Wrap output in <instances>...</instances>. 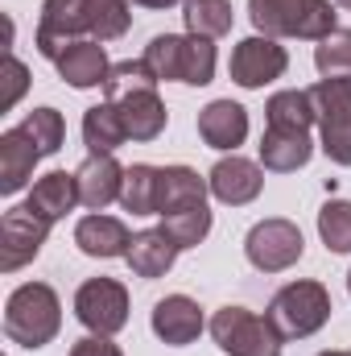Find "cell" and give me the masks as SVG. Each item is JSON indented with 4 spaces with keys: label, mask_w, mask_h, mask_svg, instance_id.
I'll return each instance as SVG.
<instances>
[{
    "label": "cell",
    "mask_w": 351,
    "mask_h": 356,
    "mask_svg": "<svg viewBox=\"0 0 351 356\" xmlns=\"http://www.w3.org/2000/svg\"><path fill=\"white\" fill-rule=\"evenodd\" d=\"M198 137L211 149L236 154V145H244V137H248V112H244V104H236V99H211L198 112Z\"/></svg>",
    "instance_id": "14"
},
{
    "label": "cell",
    "mask_w": 351,
    "mask_h": 356,
    "mask_svg": "<svg viewBox=\"0 0 351 356\" xmlns=\"http://www.w3.org/2000/svg\"><path fill=\"white\" fill-rule=\"evenodd\" d=\"M149 323H153V336H157L162 344H170V348L194 344V340L203 336V327H207L198 302L186 298V294H166V298L153 307V319H149Z\"/></svg>",
    "instance_id": "12"
},
{
    "label": "cell",
    "mask_w": 351,
    "mask_h": 356,
    "mask_svg": "<svg viewBox=\"0 0 351 356\" xmlns=\"http://www.w3.org/2000/svg\"><path fill=\"white\" fill-rule=\"evenodd\" d=\"M116 108H120V120H124V129H128V141H157V137L166 133L170 112H166L157 88L128 91V95L116 99Z\"/></svg>",
    "instance_id": "17"
},
{
    "label": "cell",
    "mask_w": 351,
    "mask_h": 356,
    "mask_svg": "<svg viewBox=\"0 0 351 356\" xmlns=\"http://www.w3.org/2000/svg\"><path fill=\"white\" fill-rule=\"evenodd\" d=\"M4 71H8V95H4V108H12V104L25 95V88H29V67H25L17 54H8Z\"/></svg>",
    "instance_id": "34"
},
{
    "label": "cell",
    "mask_w": 351,
    "mask_h": 356,
    "mask_svg": "<svg viewBox=\"0 0 351 356\" xmlns=\"http://www.w3.org/2000/svg\"><path fill=\"white\" fill-rule=\"evenodd\" d=\"M157 79L166 83H186V88H207L215 79V46L211 38L194 33H157L145 54H141Z\"/></svg>",
    "instance_id": "3"
},
{
    "label": "cell",
    "mask_w": 351,
    "mask_h": 356,
    "mask_svg": "<svg viewBox=\"0 0 351 356\" xmlns=\"http://www.w3.org/2000/svg\"><path fill=\"white\" fill-rule=\"evenodd\" d=\"M318 356H351V353H343V348H331V353H318Z\"/></svg>",
    "instance_id": "37"
},
{
    "label": "cell",
    "mask_w": 351,
    "mask_h": 356,
    "mask_svg": "<svg viewBox=\"0 0 351 356\" xmlns=\"http://www.w3.org/2000/svg\"><path fill=\"white\" fill-rule=\"evenodd\" d=\"M335 4H339V8H351V0H335Z\"/></svg>",
    "instance_id": "38"
},
{
    "label": "cell",
    "mask_w": 351,
    "mask_h": 356,
    "mask_svg": "<svg viewBox=\"0 0 351 356\" xmlns=\"http://www.w3.org/2000/svg\"><path fill=\"white\" fill-rule=\"evenodd\" d=\"M285 67H289L285 46H281L277 38H264V33L236 42L232 63H228L232 79H236L240 88H248V91H257V88H264V83H273V79H281Z\"/></svg>",
    "instance_id": "11"
},
{
    "label": "cell",
    "mask_w": 351,
    "mask_h": 356,
    "mask_svg": "<svg viewBox=\"0 0 351 356\" xmlns=\"http://www.w3.org/2000/svg\"><path fill=\"white\" fill-rule=\"evenodd\" d=\"M211 182L198 178V170L190 166H162V195H157V216H170L182 207H198L207 203Z\"/></svg>",
    "instance_id": "23"
},
{
    "label": "cell",
    "mask_w": 351,
    "mask_h": 356,
    "mask_svg": "<svg viewBox=\"0 0 351 356\" xmlns=\"http://www.w3.org/2000/svg\"><path fill=\"white\" fill-rule=\"evenodd\" d=\"M50 228H54V224L42 220L37 211H29L25 203H21V207H8V211L0 216V269H4V273H17L21 266H29V261L42 253Z\"/></svg>",
    "instance_id": "10"
},
{
    "label": "cell",
    "mask_w": 351,
    "mask_h": 356,
    "mask_svg": "<svg viewBox=\"0 0 351 356\" xmlns=\"http://www.w3.org/2000/svg\"><path fill=\"white\" fill-rule=\"evenodd\" d=\"M71 356H124V353L112 344V336H83V340H75Z\"/></svg>",
    "instance_id": "35"
},
{
    "label": "cell",
    "mask_w": 351,
    "mask_h": 356,
    "mask_svg": "<svg viewBox=\"0 0 351 356\" xmlns=\"http://www.w3.org/2000/svg\"><path fill=\"white\" fill-rule=\"evenodd\" d=\"M137 8H174V4H186V0H132Z\"/></svg>",
    "instance_id": "36"
},
{
    "label": "cell",
    "mask_w": 351,
    "mask_h": 356,
    "mask_svg": "<svg viewBox=\"0 0 351 356\" xmlns=\"http://www.w3.org/2000/svg\"><path fill=\"white\" fill-rule=\"evenodd\" d=\"M302 249H306L302 228L281 216L252 224V232L244 236V253H248L252 269H261V273H285L289 266L302 261Z\"/></svg>",
    "instance_id": "7"
},
{
    "label": "cell",
    "mask_w": 351,
    "mask_h": 356,
    "mask_svg": "<svg viewBox=\"0 0 351 356\" xmlns=\"http://www.w3.org/2000/svg\"><path fill=\"white\" fill-rule=\"evenodd\" d=\"M162 79L153 75V67L145 63V58H124V63H112V71H108V99L116 104L120 95H128V91H141V88H157Z\"/></svg>",
    "instance_id": "32"
},
{
    "label": "cell",
    "mask_w": 351,
    "mask_h": 356,
    "mask_svg": "<svg viewBox=\"0 0 351 356\" xmlns=\"http://www.w3.org/2000/svg\"><path fill=\"white\" fill-rule=\"evenodd\" d=\"M157 195H162V166L137 162L124 170V191H120V207L132 216H157Z\"/></svg>",
    "instance_id": "26"
},
{
    "label": "cell",
    "mask_w": 351,
    "mask_h": 356,
    "mask_svg": "<svg viewBox=\"0 0 351 356\" xmlns=\"http://www.w3.org/2000/svg\"><path fill=\"white\" fill-rule=\"evenodd\" d=\"M75 182H79V203L91 207V211H103L124 191V166L112 154H91L87 162L75 170Z\"/></svg>",
    "instance_id": "15"
},
{
    "label": "cell",
    "mask_w": 351,
    "mask_h": 356,
    "mask_svg": "<svg viewBox=\"0 0 351 356\" xmlns=\"http://www.w3.org/2000/svg\"><path fill=\"white\" fill-rule=\"evenodd\" d=\"M318 236L331 253H351V203L348 199H327L318 211Z\"/></svg>",
    "instance_id": "31"
},
{
    "label": "cell",
    "mask_w": 351,
    "mask_h": 356,
    "mask_svg": "<svg viewBox=\"0 0 351 356\" xmlns=\"http://www.w3.org/2000/svg\"><path fill=\"white\" fill-rule=\"evenodd\" d=\"M348 294H351V273H348Z\"/></svg>",
    "instance_id": "39"
},
{
    "label": "cell",
    "mask_w": 351,
    "mask_h": 356,
    "mask_svg": "<svg viewBox=\"0 0 351 356\" xmlns=\"http://www.w3.org/2000/svg\"><path fill=\"white\" fill-rule=\"evenodd\" d=\"M314 108H318V137L323 154L335 166H351V75L318 79L314 88Z\"/></svg>",
    "instance_id": "6"
},
{
    "label": "cell",
    "mask_w": 351,
    "mask_h": 356,
    "mask_svg": "<svg viewBox=\"0 0 351 356\" xmlns=\"http://www.w3.org/2000/svg\"><path fill=\"white\" fill-rule=\"evenodd\" d=\"M87 13L95 42H116L132 25V0H87Z\"/></svg>",
    "instance_id": "29"
},
{
    "label": "cell",
    "mask_w": 351,
    "mask_h": 356,
    "mask_svg": "<svg viewBox=\"0 0 351 356\" xmlns=\"http://www.w3.org/2000/svg\"><path fill=\"white\" fill-rule=\"evenodd\" d=\"M75 245L99 257V261H112V257H128V245H132V232L124 228V220L116 216H103V211H91L75 224Z\"/></svg>",
    "instance_id": "16"
},
{
    "label": "cell",
    "mask_w": 351,
    "mask_h": 356,
    "mask_svg": "<svg viewBox=\"0 0 351 356\" xmlns=\"http://www.w3.org/2000/svg\"><path fill=\"white\" fill-rule=\"evenodd\" d=\"M182 253L174 241L166 236V228H145V232H137L132 236V245H128V269L137 273V277H145V282H153V277H166L170 269H174V257Z\"/></svg>",
    "instance_id": "20"
},
{
    "label": "cell",
    "mask_w": 351,
    "mask_h": 356,
    "mask_svg": "<svg viewBox=\"0 0 351 356\" xmlns=\"http://www.w3.org/2000/svg\"><path fill=\"white\" fill-rule=\"evenodd\" d=\"M207 182H211V195H215L219 203H228V207H244V203H252V199L261 195L264 170L257 166V162L232 154V158H219V162L211 166Z\"/></svg>",
    "instance_id": "13"
},
{
    "label": "cell",
    "mask_w": 351,
    "mask_h": 356,
    "mask_svg": "<svg viewBox=\"0 0 351 356\" xmlns=\"http://www.w3.org/2000/svg\"><path fill=\"white\" fill-rule=\"evenodd\" d=\"M75 203H79V182H75V175H67V170H50V175H42L37 182H33L29 199H25V207L37 211V216L50 220V224H58L62 216H71Z\"/></svg>",
    "instance_id": "21"
},
{
    "label": "cell",
    "mask_w": 351,
    "mask_h": 356,
    "mask_svg": "<svg viewBox=\"0 0 351 356\" xmlns=\"http://www.w3.org/2000/svg\"><path fill=\"white\" fill-rule=\"evenodd\" d=\"M75 315L91 336H116L128 323V290L116 277H87L75 290Z\"/></svg>",
    "instance_id": "8"
},
{
    "label": "cell",
    "mask_w": 351,
    "mask_h": 356,
    "mask_svg": "<svg viewBox=\"0 0 351 356\" xmlns=\"http://www.w3.org/2000/svg\"><path fill=\"white\" fill-rule=\"evenodd\" d=\"M54 67H58V75H62L71 88H79V91L103 88V83H108V71H112V63H108V54H103V46H99L95 38H83V42L67 46Z\"/></svg>",
    "instance_id": "19"
},
{
    "label": "cell",
    "mask_w": 351,
    "mask_h": 356,
    "mask_svg": "<svg viewBox=\"0 0 351 356\" xmlns=\"http://www.w3.org/2000/svg\"><path fill=\"white\" fill-rule=\"evenodd\" d=\"M62 327V302L54 286L46 282H25L8 294L4 302V336L21 348H46Z\"/></svg>",
    "instance_id": "1"
},
{
    "label": "cell",
    "mask_w": 351,
    "mask_h": 356,
    "mask_svg": "<svg viewBox=\"0 0 351 356\" xmlns=\"http://www.w3.org/2000/svg\"><path fill=\"white\" fill-rule=\"evenodd\" d=\"M182 21H186V33L215 42L232 29V0H186Z\"/></svg>",
    "instance_id": "27"
},
{
    "label": "cell",
    "mask_w": 351,
    "mask_h": 356,
    "mask_svg": "<svg viewBox=\"0 0 351 356\" xmlns=\"http://www.w3.org/2000/svg\"><path fill=\"white\" fill-rule=\"evenodd\" d=\"M211 340L228 356H281V332L268 323V315H257L248 307H219L207 323Z\"/></svg>",
    "instance_id": "5"
},
{
    "label": "cell",
    "mask_w": 351,
    "mask_h": 356,
    "mask_svg": "<svg viewBox=\"0 0 351 356\" xmlns=\"http://www.w3.org/2000/svg\"><path fill=\"white\" fill-rule=\"evenodd\" d=\"M42 149L33 145V137L17 124V129H4L0 133V191L4 195H17L29 178H33V166H37Z\"/></svg>",
    "instance_id": "18"
},
{
    "label": "cell",
    "mask_w": 351,
    "mask_h": 356,
    "mask_svg": "<svg viewBox=\"0 0 351 356\" xmlns=\"http://www.w3.org/2000/svg\"><path fill=\"white\" fill-rule=\"evenodd\" d=\"M91 33V13L87 0H46L42 4V21H37V33H33V46L42 58L58 63L67 46L83 42Z\"/></svg>",
    "instance_id": "9"
},
{
    "label": "cell",
    "mask_w": 351,
    "mask_h": 356,
    "mask_svg": "<svg viewBox=\"0 0 351 356\" xmlns=\"http://www.w3.org/2000/svg\"><path fill=\"white\" fill-rule=\"evenodd\" d=\"M268 323L281 332V340H306L314 332H323V323L331 319V290L314 277H298L285 282L273 298H268Z\"/></svg>",
    "instance_id": "4"
},
{
    "label": "cell",
    "mask_w": 351,
    "mask_h": 356,
    "mask_svg": "<svg viewBox=\"0 0 351 356\" xmlns=\"http://www.w3.org/2000/svg\"><path fill=\"white\" fill-rule=\"evenodd\" d=\"M21 129L33 137V145L42 149V158L58 154L62 141H67V124H62V112H58V108H33V112L21 120Z\"/></svg>",
    "instance_id": "30"
},
{
    "label": "cell",
    "mask_w": 351,
    "mask_h": 356,
    "mask_svg": "<svg viewBox=\"0 0 351 356\" xmlns=\"http://www.w3.org/2000/svg\"><path fill=\"white\" fill-rule=\"evenodd\" d=\"M314 67L323 79L351 75V29H331L318 46H314Z\"/></svg>",
    "instance_id": "33"
},
{
    "label": "cell",
    "mask_w": 351,
    "mask_h": 356,
    "mask_svg": "<svg viewBox=\"0 0 351 356\" xmlns=\"http://www.w3.org/2000/svg\"><path fill=\"white\" fill-rule=\"evenodd\" d=\"M124 141H128V129H124L120 108L112 99H103V104L83 112V145L91 154H116Z\"/></svg>",
    "instance_id": "25"
},
{
    "label": "cell",
    "mask_w": 351,
    "mask_h": 356,
    "mask_svg": "<svg viewBox=\"0 0 351 356\" xmlns=\"http://www.w3.org/2000/svg\"><path fill=\"white\" fill-rule=\"evenodd\" d=\"M162 228H166V236L174 241L178 249H194V245H203L207 232H211V211H207V203L182 207V211L162 216Z\"/></svg>",
    "instance_id": "28"
},
{
    "label": "cell",
    "mask_w": 351,
    "mask_h": 356,
    "mask_svg": "<svg viewBox=\"0 0 351 356\" xmlns=\"http://www.w3.org/2000/svg\"><path fill=\"white\" fill-rule=\"evenodd\" d=\"M248 17L264 38H302L323 42L331 29H339V13L331 0H248Z\"/></svg>",
    "instance_id": "2"
},
{
    "label": "cell",
    "mask_w": 351,
    "mask_h": 356,
    "mask_svg": "<svg viewBox=\"0 0 351 356\" xmlns=\"http://www.w3.org/2000/svg\"><path fill=\"white\" fill-rule=\"evenodd\" d=\"M264 124L268 129H293V133H310L318 124V108H314V95L302 88L277 91L268 95L264 104Z\"/></svg>",
    "instance_id": "24"
},
{
    "label": "cell",
    "mask_w": 351,
    "mask_h": 356,
    "mask_svg": "<svg viewBox=\"0 0 351 356\" xmlns=\"http://www.w3.org/2000/svg\"><path fill=\"white\" fill-rule=\"evenodd\" d=\"M314 154L310 133H293V129H264L261 137V166L273 175H289L302 170Z\"/></svg>",
    "instance_id": "22"
}]
</instances>
